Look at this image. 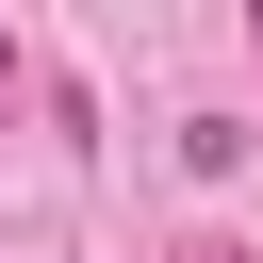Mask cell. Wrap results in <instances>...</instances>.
<instances>
[{
	"instance_id": "1",
	"label": "cell",
	"mask_w": 263,
	"mask_h": 263,
	"mask_svg": "<svg viewBox=\"0 0 263 263\" xmlns=\"http://www.w3.org/2000/svg\"><path fill=\"white\" fill-rule=\"evenodd\" d=\"M247 16H263V0H247Z\"/></svg>"
}]
</instances>
